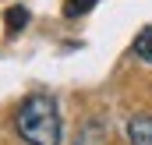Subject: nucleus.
Segmentation results:
<instances>
[{"label":"nucleus","mask_w":152,"mask_h":145,"mask_svg":"<svg viewBox=\"0 0 152 145\" xmlns=\"http://www.w3.org/2000/svg\"><path fill=\"white\" fill-rule=\"evenodd\" d=\"M134 53H138L145 64H152V29H142V32H138V39H134Z\"/></svg>","instance_id":"7ed1b4c3"},{"label":"nucleus","mask_w":152,"mask_h":145,"mask_svg":"<svg viewBox=\"0 0 152 145\" xmlns=\"http://www.w3.org/2000/svg\"><path fill=\"white\" fill-rule=\"evenodd\" d=\"M127 138L131 145H152V113H138L127 120Z\"/></svg>","instance_id":"f03ea898"},{"label":"nucleus","mask_w":152,"mask_h":145,"mask_svg":"<svg viewBox=\"0 0 152 145\" xmlns=\"http://www.w3.org/2000/svg\"><path fill=\"white\" fill-rule=\"evenodd\" d=\"M14 127L25 145H60V138H64L60 110L50 96H28L14 117Z\"/></svg>","instance_id":"f257e3e1"}]
</instances>
